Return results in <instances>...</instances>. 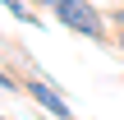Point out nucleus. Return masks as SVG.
Returning a JSON list of instances; mask_svg holds the SVG:
<instances>
[{"label": "nucleus", "mask_w": 124, "mask_h": 120, "mask_svg": "<svg viewBox=\"0 0 124 120\" xmlns=\"http://www.w3.org/2000/svg\"><path fill=\"white\" fill-rule=\"evenodd\" d=\"M41 9L55 14V23H64L69 32L78 37H92V42H106V14L92 5V0H37Z\"/></svg>", "instance_id": "nucleus-1"}, {"label": "nucleus", "mask_w": 124, "mask_h": 120, "mask_svg": "<svg viewBox=\"0 0 124 120\" xmlns=\"http://www.w3.org/2000/svg\"><path fill=\"white\" fill-rule=\"evenodd\" d=\"M23 88H28V97L46 111L51 120H74V111H69V102L60 97V88H51L46 79H23Z\"/></svg>", "instance_id": "nucleus-2"}, {"label": "nucleus", "mask_w": 124, "mask_h": 120, "mask_svg": "<svg viewBox=\"0 0 124 120\" xmlns=\"http://www.w3.org/2000/svg\"><path fill=\"white\" fill-rule=\"evenodd\" d=\"M5 14H9V18H18V23H28V28H41V14H37V9H28V0H5Z\"/></svg>", "instance_id": "nucleus-3"}, {"label": "nucleus", "mask_w": 124, "mask_h": 120, "mask_svg": "<svg viewBox=\"0 0 124 120\" xmlns=\"http://www.w3.org/2000/svg\"><path fill=\"white\" fill-rule=\"evenodd\" d=\"M110 23H115V28L124 32V5H120V9H110Z\"/></svg>", "instance_id": "nucleus-4"}, {"label": "nucleus", "mask_w": 124, "mask_h": 120, "mask_svg": "<svg viewBox=\"0 0 124 120\" xmlns=\"http://www.w3.org/2000/svg\"><path fill=\"white\" fill-rule=\"evenodd\" d=\"M120 51H124V32H120Z\"/></svg>", "instance_id": "nucleus-5"}, {"label": "nucleus", "mask_w": 124, "mask_h": 120, "mask_svg": "<svg viewBox=\"0 0 124 120\" xmlns=\"http://www.w3.org/2000/svg\"><path fill=\"white\" fill-rule=\"evenodd\" d=\"M0 120H14V116H0Z\"/></svg>", "instance_id": "nucleus-6"}]
</instances>
